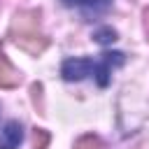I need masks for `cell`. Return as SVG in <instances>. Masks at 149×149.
<instances>
[{
    "instance_id": "1",
    "label": "cell",
    "mask_w": 149,
    "mask_h": 149,
    "mask_svg": "<svg viewBox=\"0 0 149 149\" xmlns=\"http://www.w3.org/2000/svg\"><path fill=\"white\" fill-rule=\"evenodd\" d=\"M126 61V54L121 51H105L100 56V61H93V58H68L63 61L61 65V74L65 81H81L86 77H93L98 81L100 88H105L109 84V77H112V70L123 65Z\"/></svg>"
},
{
    "instance_id": "2",
    "label": "cell",
    "mask_w": 149,
    "mask_h": 149,
    "mask_svg": "<svg viewBox=\"0 0 149 149\" xmlns=\"http://www.w3.org/2000/svg\"><path fill=\"white\" fill-rule=\"evenodd\" d=\"M9 35L12 40L26 49L28 54L37 56L47 49V35L42 33V21H40V12L37 9H26V12H19L9 26Z\"/></svg>"
},
{
    "instance_id": "3",
    "label": "cell",
    "mask_w": 149,
    "mask_h": 149,
    "mask_svg": "<svg viewBox=\"0 0 149 149\" xmlns=\"http://www.w3.org/2000/svg\"><path fill=\"white\" fill-rule=\"evenodd\" d=\"M21 84V72L9 63L7 54L0 47V88H14Z\"/></svg>"
},
{
    "instance_id": "4",
    "label": "cell",
    "mask_w": 149,
    "mask_h": 149,
    "mask_svg": "<svg viewBox=\"0 0 149 149\" xmlns=\"http://www.w3.org/2000/svg\"><path fill=\"white\" fill-rule=\"evenodd\" d=\"M23 140V126L19 121H7L0 130V149H16Z\"/></svg>"
},
{
    "instance_id": "5",
    "label": "cell",
    "mask_w": 149,
    "mask_h": 149,
    "mask_svg": "<svg viewBox=\"0 0 149 149\" xmlns=\"http://www.w3.org/2000/svg\"><path fill=\"white\" fill-rule=\"evenodd\" d=\"M65 7H79L84 12H102L112 5V0H61Z\"/></svg>"
},
{
    "instance_id": "6",
    "label": "cell",
    "mask_w": 149,
    "mask_h": 149,
    "mask_svg": "<svg viewBox=\"0 0 149 149\" xmlns=\"http://www.w3.org/2000/svg\"><path fill=\"white\" fill-rule=\"evenodd\" d=\"M93 40L100 42V44H112V42L116 40V30H112L109 26H102V28H98V30L93 33Z\"/></svg>"
},
{
    "instance_id": "7",
    "label": "cell",
    "mask_w": 149,
    "mask_h": 149,
    "mask_svg": "<svg viewBox=\"0 0 149 149\" xmlns=\"http://www.w3.org/2000/svg\"><path fill=\"white\" fill-rule=\"evenodd\" d=\"M100 147H102V142H100V137H95V135H84V137H79L77 144H74V149H100Z\"/></svg>"
},
{
    "instance_id": "8",
    "label": "cell",
    "mask_w": 149,
    "mask_h": 149,
    "mask_svg": "<svg viewBox=\"0 0 149 149\" xmlns=\"http://www.w3.org/2000/svg\"><path fill=\"white\" fill-rule=\"evenodd\" d=\"M47 142H49V135H47V130L37 128V130H35V149H44V147H47Z\"/></svg>"
},
{
    "instance_id": "9",
    "label": "cell",
    "mask_w": 149,
    "mask_h": 149,
    "mask_svg": "<svg viewBox=\"0 0 149 149\" xmlns=\"http://www.w3.org/2000/svg\"><path fill=\"white\" fill-rule=\"evenodd\" d=\"M142 19H144V33H147V40H149V9H144Z\"/></svg>"
}]
</instances>
